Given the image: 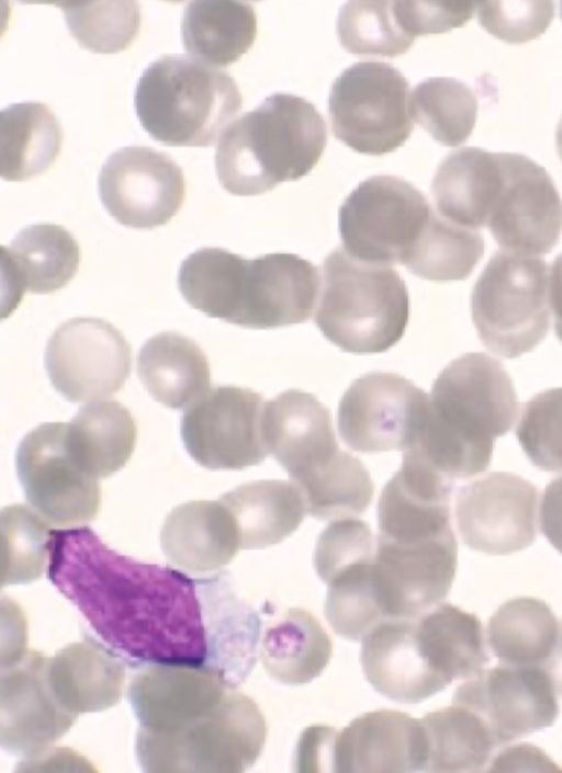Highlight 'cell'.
<instances>
[{
	"label": "cell",
	"mask_w": 562,
	"mask_h": 773,
	"mask_svg": "<svg viewBox=\"0 0 562 773\" xmlns=\"http://www.w3.org/2000/svg\"><path fill=\"white\" fill-rule=\"evenodd\" d=\"M326 140L325 121L311 102L276 93L222 133L216 173L227 192L259 195L306 175L321 159Z\"/></svg>",
	"instance_id": "4"
},
{
	"label": "cell",
	"mask_w": 562,
	"mask_h": 773,
	"mask_svg": "<svg viewBox=\"0 0 562 773\" xmlns=\"http://www.w3.org/2000/svg\"><path fill=\"white\" fill-rule=\"evenodd\" d=\"M408 319L407 287L394 269L341 247L325 258L314 321L328 341L353 354L385 352L403 338Z\"/></svg>",
	"instance_id": "5"
},
{
	"label": "cell",
	"mask_w": 562,
	"mask_h": 773,
	"mask_svg": "<svg viewBox=\"0 0 562 773\" xmlns=\"http://www.w3.org/2000/svg\"><path fill=\"white\" fill-rule=\"evenodd\" d=\"M476 7L481 25L507 43L537 38L553 18V3L550 1L479 2Z\"/></svg>",
	"instance_id": "41"
},
{
	"label": "cell",
	"mask_w": 562,
	"mask_h": 773,
	"mask_svg": "<svg viewBox=\"0 0 562 773\" xmlns=\"http://www.w3.org/2000/svg\"><path fill=\"white\" fill-rule=\"evenodd\" d=\"M265 401L260 394L237 386H218L193 402L181 418V437L201 466L240 470L269 455L263 432Z\"/></svg>",
	"instance_id": "12"
},
{
	"label": "cell",
	"mask_w": 562,
	"mask_h": 773,
	"mask_svg": "<svg viewBox=\"0 0 562 773\" xmlns=\"http://www.w3.org/2000/svg\"><path fill=\"white\" fill-rule=\"evenodd\" d=\"M450 479L412 451L384 486L378 504L380 537L414 542L451 531Z\"/></svg>",
	"instance_id": "21"
},
{
	"label": "cell",
	"mask_w": 562,
	"mask_h": 773,
	"mask_svg": "<svg viewBox=\"0 0 562 773\" xmlns=\"http://www.w3.org/2000/svg\"><path fill=\"white\" fill-rule=\"evenodd\" d=\"M503 181L501 152L464 147L449 154L431 183L438 213L469 229L486 226Z\"/></svg>",
	"instance_id": "24"
},
{
	"label": "cell",
	"mask_w": 562,
	"mask_h": 773,
	"mask_svg": "<svg viewBox=\"0 0 562 773\" xmlns=\"http://www.w3.org/2000/svg\"><path fill=\"white\" fill-rule=\"evenodd\" d=\"M333 758L335 772L424 771V725L398 711L366 713L336 731Z\"/></svg>",
	"instance_id": "20"
},
{
	"label": "cell",
	"mask_w": 562,
	"mask_h": 773,
	"mask_svg": "<svg viewBox=\"0 0 562 773\" xmlns=\"http://www.w3.org/2000/svg\"><path fill=\"white\" fill-rule=\"evenodd\" d=\"M557 150L562 160V117L557 128Z\"/></svg>",
	"instance_id": "47"
},
{
	"label": "cell",
	"mask_w": 562,
	"mask_h": 773,
	"mask_svg": "<svg viewBox=\"0 0 562 773\" xmlns=\"http://www.w3.org/2000/svg\"><path fill=\"white\" fill-rule=\"evenodd\" d=\"M256 34L257 16L246 2H190L181 21L184 48L211 67L235 62L251 47Z\"/></svg>",
	"instance_id": "30"
},
{
	"label": "cell",
	"mask_w": 562,
	"mask_h": 773,
	"mask_svg": "<svg viewBox=\"0 0 562 773\" xmlns=\"http://www.w3.org/2000/svg\"><path fill=\"white\" fill-rule=\"evenodd\" d=\"M337 34L345 49L358 55L394 57L404 54L414 37L401 26L394 2L358 1L342 5Z\"/></svg>",
	"instance_id": "37"
},
{
	"label": "cell",
	"mask_w": 562,
	"mask_h": 773,
	"mask_svg": "<svg viewBox=\"0 0 562 773\" xmlns=\"http://www.w3.org/2000/svg\"><path fill=\"white\" fill-rule=\"evenodd\" d=\"M546 262L505 250L488 261L471 296L480 339L495 354L514 359L531 351L549 328Z\"/></svg>",
	"instance_id": "7"
},
{
	"label": "cell",
	"mask_w": 562,
	"mask_h": 773,
	"mask_svg": "<svg viewBox=\"0 0 562 773\" xmlns=\"http://www.w3.org/2000/svg\"><path fill=\"white\" fill-rule=\"evenodd\" d=\"M476 3L395 1L394 9L403 30L416 35L445 33L468 22Z\"/></svg>",
	"instance_id": "43"
},
{
	"label": "cell",
	"mask_w": 562,
	"mask_h": 773,
	"mask_svg": "<svg viewBox=\"0 0 562 773\" xmlns=\"http://www.w3.org/2000/svg\"><path fill=\"white\" fill-rule=\"evenodd\" d=\"M429 410V395L407 378L373 372L352 382L337 411L341 439L353 451H405L417 439Z\"/></svg>",
	"instance_id": "11"
},
{
	"label": "cell",
	"mask_w": 562,
	"mask_h": 773,
	"mask_svg": "<svg viewBox=\"0 0 562 773\" xmlns=\"http://www.w3.org/2000/svg\"><path fill=\"white\" fill-rule=\"evenodd\" d=\"M262 432L269 453L297 487L329 471L342 453L328 409L300 389L283 391L265 403Z\"/></svg>",
	"instance_id": "18"
},
{
	"label": "cell",
	"mask_w": 562,
	"mask_h": 773,
	"mask_svg": "<svg viewBox=\"0 0 562 773\" xmlns=\"http://www.w3.org/2000/svg\"><path fill=\"white\" fill-rule=\"evenodd\" d=\"M416 624L432 664L447 685L480 663V630L470 614L441 604L417 615Z\"/></svg>",
	"instance_id": "33"
},
{
	"label": "cell",
	"mask_w": 562,
	"mask_h": 773,
	"mask_svg": "<svg viewBox=\"0 0 562 773\" xmlns=\"http://www.w3.org/2000/svg\"><path fill=\"white\" fill-rule=\"evenodd\" d=\"M536 510V488L509 473L488 474L462 487L456 501L463 542L493 555L519 550L533 541Z\"/></svg>",
	"instance_id": "17"
},
{
	"label": "cell",
	"mask_w": 562,
	"mask_h": 773,
	"mask_svg": "<svg viewBox=\"0 0 562 773\" xmlns=\"http://www.w3.org/2000/svg\"><path fill=\"white\" fill-rule=\"evenodd\" d=\"M68 29L87 49L111 54L125 49L136 36L140 13L133 1L61 2Z\"/></svg>",
	"instance_id": "38"
},
{
	"label": "cell",
	"mask_w": 562,
	"mask_h": 773,
	"mask_svg": "<svg viewBox=\"0 0 562 773\" xmlns=\"http://www.w3.org/2000/svg\"><path fill=\"white\" fill-rule=\"evenodd\" d=\"M137 428L119 401L100 400L83 406L66 423V444L89 475L100 479L121 469L132 456Z\"/></svg>",
	"instance_id": "28"
},
{
	"label": "cell",
	"mask_w": 562,
	"mask_h": 773,
	"mask_svg": "<svg viewBox=\"0 0 562 773\" xmlns=\"http://www.w3.org/2000/svg\"><path fill=\"white\" fill-rule=\"evenodd\" d=\"M131 346L110 322L90 317L67 320L49 338L46 371L67 400H98L119 391L131 372Z\"/></svg>",
	"instance_id": "13"
},
{
	"label": "cell",
	"mask_w": 562,
	"mask_h": 773,
	"mask_svg": "<svg viewBox=\"0 0 562 773\" xmlns=\"http://www.w3.org/2000/svg\"><path fill=\"white\" fill-rule=\"evenodd\" d=\"M186 193L180 167L164 152L127 146L112 152L99 175L100 198L120 224L150 229L167 224Z\"/></svg>",
	"instance_id": "15"
},
{
	"label": "cell",
	"mask_w": 562,
	"mask_h": 773,
	"mask_svg": "<svg viewBox=\"0 0 562 773\" xmlns=\"http://www.w3.org/2000/svg\"><path fill=\"white\" fill-rule=\"evenodd\" d=\"M540 521L544 535L562 553V476L551 481L543 492Z\"/></svg>",
	"instance_id": "45"
},
{
	"label": "cell",
	"mask_w": 562,
	"mask_h": 773,
	"mask_svg": "<svg viewBox=\"0 0 562 773\" xmlns=\"http://www.w3.org/2000/svg\"><path fill=\"white\" fill-rule=\"evenodd\" d=\"M484 252L482 235L434 212L427 232L408 270L429 281L467 278Z\"/></svg>",
	"instance_id": "36"
},
{
	"label": "cell",
	"mask_w": 562,
	"mask_h": 773,
	"mask_svg": "<svg viewBox=\"0 0 562 773\" xmlns=\"http://www.w3.org/2000/svg\"><path fill=\"white\" fill-rule=\"evenodd\" d=\"M328 112L334 135L360 154L391 152L413 130L408 82L385 62L345 69L331 86Z\"/></svg>",
	"instance_id": "9"
},
{
	"label": "cell",
	"mask_w": 562,
	"mask_h": 773,
	"mask_svg": "<svg viewBox=\"0 0 562 773\" xmlns=\"http://www.w3.org/2000/svg\"><path fill=\"white\" fill-rule=\"evenodd\" d=\"M137 374L149 395L171 409L192 405L211 384L203 351L193 340L172 331L145 342L137 356Z\"/></svg>",
	"instance_id": "26"
},
{
	"label": "cell",
	"mask_w": 562,
	"mask_h": 773,
	"mask_svg": "<svg viewBox=\"0 0 562 773\" xmlns=\"http://www.w3.org/2000/svg\"><path fill=\"white\" fill-rule=\"evenodd\" d=\"M517 413L505 367L484 353H467L437 376L426 421L408 450L449 479L471 477L488 466L494 439Z\"/></svg>",
	"instance_id": "3"
},
{
	"label": "cell",
	"mask_w": 562,
	"mask_h": 773,
	"mask_svg": "<svg viewBox=\"0 0 562 773\" xmlns=\"http://www.w3.org/2000/svg\"><path fill=\"white\" fill-rule=\"evenodd\" d=\"M80 262L74 236L54 224L31 225L22 229L9 248L1 247L3 291L8 292L9 312L23 294H49L68 284Z\"/></svg>",
	"instance_id": "23"
},
{
	"label": "cell",
	"mask_w": 562,
	"mask_h": 773,
	"mask_svg": "<svg viewBox=\"0 0 562 773\" xmlns=\"http://www.w3.org/2000/svg\"><path fill=\"white\" fill-rule=\"evenodd\" d=\"M166 554L178 565L193 570L216 569L240 547L233 515L222 501L198 500L179 504L161 528Z\"/></svg>",
	"instance_id": "25"
},
{
	"label": "cell",
	"mask_w": 562,
	"mask_h": 773,
	"mask_svg": "<svg viewBox=\"0 0 562 773\" xmlns=\"http://www.w3.org/2000/svg\"><path fill=\"white\" fill-rule=\"evenodd\" d=\"M373 559L374 554L349 562L325 581L326 619L338 635L349 640L361 639L385 618L374 581Z\"/></svg>",
	"instance_id": "32"
},
{
	"label": "cell",
	"mask_w": 562,
	"mask_h": 773,
	"mask_svg": "<svg viewBox=\"0 0 562 773\" xmlns=\"http://www.w3.org/2000/svg\"><path fill=\"white\" fill-rule=\"evenodd\" d=\"M220 501L233 515L244 549H260L282 542L307 512L292 481L257 480L224 493Z\"/></svg>",
	"instance_id": "27"
},
{
	"label": "cell",
	"mask_w": 562,
	"mask_h": 773,
	"mask_svg": "<svg viewBox=\"0 0 562 773\" xmlns=\"http://www.w3.org/2000/svg\"><path fill=\"white\" fill-rule=\"evenodd\" d=\"M135 109L143 127L169 146L213 145L241 107L224 71L182 55H165L140 76Z\"/></svg>",
	"instance_id": "6"
},
{
	"label": "cell",
	"mask_w": 562,
	"mask_h": 773,
	"mask_svg": "<svg viewBox=\"0 0 562 773\" xmlns=\"http://www.w3.org/2000/svg\"><path fill=\"white\" fill-rule=\"evenodd\" d=\"M503 181L486 226L503 250L537 257L557 245L562 200L547 171L530 158L501 152Z\"/></svg>",
	"instance_id": "14"
},
{
	"label": "cell",
	"mask_w": 562,
	"mask_h": 773,
	"mask_svg": "<svg viewBox=\"0 0 562 773\" xmlns=\"http://www.w3.org/2000/svg\"><path fill=\"white\" fill-rule=\"evenodd\" d=\"M456 704L420 718L427 742L424 771H467L480 765L485 757L484 728L469 707Z\"/></svg>",
	"instance_id": "35"
},
{
	"label": "cell",
	"mask_w": 562,
	"mask_h": 773,
	"mask_svg": "<svg viewBox=\"0 0 562 773\" xmlns=\"http://www.w3.org/2000/svg\"><path fill=\"white\" fill-rule=\"evenodd\" d=\"M517 439L537 467L562 470V387L542 391L525 405Z\"/></svg>",
	"instance_id": "40"
},
{
	"label": "cell",
	"mask_w": 562,
	"mask_h": 773,
	"mask_svg": "<svg viewBox=\"0 0 562 773\" xmlns=\"http://www.w3.org/2000/svg\"><path fill=\"white\" fill-rule=\"evenodd\" d=\"M549 300L554 314L555 332L562 341V254L551 266L549 275Z\"/></svg>",
	"instance_id": "46"
},
{
	"label": "cell",
	"mask_w": 562,
	"mask_h": 773,
	"mask_svg": "<svg viewBox=\"0 0 562 773\" xmlns=\"http://www.w3.org/2000/svg\"><path fill=\"white\" fill-rule=\"evenodd\" d=\"M199 586L209 647L206 669L225 687H235L256 663L260 616L235 595L225 579H206Z\"/></svg>",
	"instance_id": "22"
},
{
	"label": "cell",
	"mask_w": 562,
	"mask_h": 773,
	"mask_svg": "<svg viewBox=\"0 0 562 773\" xmlns=\"http://www.w3.org/2000/svg\"><path fill=\"white\" fill-rule=\"evenodd\" d=\"M184 299L209 317L250 329H274L310 319L319 274L292 253L252 260L222 248H203L182 261L178 275Z\"/></svg>",
	"instance_id": "2"
},
{
	"label": "cell",
	"mask_w": 562,
	"mask_h": 773,
	"mask_svg": "<svg viewBox=\"0 0 562 773\" xmlns=\"http://www.w3.org/2000/svg\"><path fill=\"white\" fill-rule=\"evenodd\" d=\"M376 539L368 523L344 518L331 522L319 535L314 568L325 582L339 568L375 552Z\"/></svg>",
	"instance_id": "42"
},
{
	"label": "cell",
	"mask_w": 562,
	"mask_h": 773,
	"mask_svg": "<svg viewBox=\"0 0 562 773\" xmlns=\"http://www.w3.org/2000/svg\"><path fill=\"white\" fill-rule=\"evenodd\" d=\"M61 129L49 107L22 102L0 113V174L24 181L44 172L56 159Z\"/></svg>",
	"instance_id": "31"
},
{
	"label": "cell",
	"mask_w": 562,
	"mask_h": 773,
	"mask_svg": "<svg viewBox=\"0 0 562 773\" xmlns=\"http://www.w3.org/2000/svg\"><path fill=\"white\" fill-rule=\"evenodd\" d=\"M457 567L453 531L414 542L378 536L373 576L385 618L413 617L449 592Z\"/></svg>",
	"instance_id": "16"
},
{
	"label": "cell",
	"mask_w": 562,
	"mask_h": 773,
	"mask_svg": "<svg viewBox=\"0 0 562 773\" xmlns=\"http://www.w3.org/2000/svg\"><path fill=\"white\" fill-rule=\"evenodd\" d=\"M434 209L412 183L376 175L362 181L339 209L344 249L375 264L413 263Z\"/></svg>",
	"instance_id": "8"
},
{
	"label": "cell",
	"mask_w": 562,
	"mask_h": 773,
	"mask_svg": "<svg viewBox=\"0 0 562 773\" xmlns=\"http://www.w3.org/2000/svg\"><path fill=\"white\" fill-rule=\"evenodd\" d=\"M333 655V641L308 611L290 607L262 637L260 657L268 674L280 683L305 684L318 677Z\"/></svg>",
	"instance_id": "29"
},
{
	"label": "cell",
	"mask_w": 562,
	"mask_h": 773,
	"mask_svg": "<svg viewBox=\"0 0 562 773\" xmlns=\"http://www.w3.org/2000/svg\"><path fill=\"white\" fill-rule=\"evenodd\" d=\"M4 549L3 581L25 582L40 577L48 559L52 530L35 511L23 504L2 509L0 515Z\"/></svg>",
	"instance_id": "39"
},
{
	"label": "cell",
	"mask_w": 562,
	"mask_h": 773,
	"mask_svg": "<svg viewBox=\"0 0 562 773\" xmlns=\"http://www.w3.org/2000/svg\"><path fill=\"white\" fill-rule=\"evenodd\" d=\"M561 16H562V3H561Z\"/></svg>",
	"instance_id": "48"
},
{
	"label": "cell",
	"mask_w": 562,
	"mask_h": 773,
	"mask_svg": "<svg viewBox=\"0 0 562 773\" xmlns=\"http://www.w3.org/2000/svg\"><path fill=\"white\" fill-rule=\"evenodd\" d=\"M47 576L125 662L206 668L199 581L117 553L86 526L52 531Z\"/></svg>",
	"instance_id": "1"
},
{
	"label": "cell",
	"mask_w": 562,
	"mask_h": 773,
	"mask_svg": "<svg viewBox=\"0 0 562 773\" xmlns=\"http://www.w3.org/2000/svg\"><path fill=\"white\" fill-rule=\"evenodd\" d=\"M360 662L373 689L401 703H420L447 685L435 671L415 616L390 617L361 637Z\"/></svg>",
	"instance_id": "19"
},
{
	"label": "cell",
	"mask_w": 562,
	"mask_h": 773,
	"mask_svg": "<svg viewBox=\"0 0 562 773\" xmlns=\"http://www.w3.org/2000/svg\"><path fill=\"white\" fill-rule=\"evenodd\" d=\"M336 730L313 726L301 736L295 753L297 771H334V739Z\"/></svg>",
	"instance_id": "44"
},
{
	"label": "cell",
	"mask_w": 562,
	"mask_h": 773,
	"mask_svg": "<svg viewBox=\"0 0 562 773\" xmlns=\"http://www.w3.org/2000/svg\"><path fill=\"white\" fill-rule=\"evenodd\" d=\"M16 473L34 511L55 525L91 521L101 507L99 479L86 473L66 444V423L38 425L19 444Z\"/></svg>",
	"instance_id": "10"
},
{
	"label": "cell",
	"mask_w": 562,
	"mask_h": 773,
	"mask_svg": "<svg viewBox=\"0 0 562 773\" xmlns=\"http://www.w3.org/2000/svg\"><path fill=\"white\" fill-rule=\"evenodd\" d=\"M411 113L438 143L454 147L472 133L477 101L468 86L453 78H429L415 87Z\"/></svg>",
	"instance_id": "34"
}]
</instances>
